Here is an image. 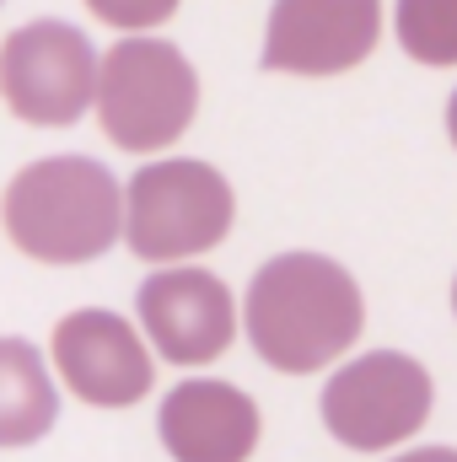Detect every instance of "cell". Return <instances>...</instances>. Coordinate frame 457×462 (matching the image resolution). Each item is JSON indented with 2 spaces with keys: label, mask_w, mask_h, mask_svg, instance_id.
<instances>
[{
  "label": "cell",
  "mask_w": 457,
  "mask_h": 462,
  "mask_svg": "<svg viewBox=\"0 0 457 462\" xmlns=\"http://www.w3.org/2000/svg\"><path fill=\"white\" fill-rule=\"evenodd\" d=\"M242 328L269 371L312 376L350 355V345L366 328V301L340 258L280 253L253 274L242 301Z\"/></svg>",
  "instance_id": "obj_1"
},
{
  "label": "cell",
  "mask_w": 457,
  "mask_h": 462,
  "mask_svg": "<svg viewBox=\"0 0 457 462\" xmlns=\"http://www.w3.org/2000/svg\"><path fill=\"white\" fill-rule=\"evenodd\" d=\"M5 236L38 263H92L124 236V189L98 156L27 162L0 199Z\"/></svg>",
  "instance_id": "obj_2"
},
{
  "label": "cell",
  "mask_w": 457,
  "mask_h": 462,
  "mask_svg": "<svg viewBox=\"0 0 457 462\" xmlns=\"http://www.w3.org/2000/svg\"><path fill=\"white\" fill-rule=\"evenodd\" d=\"M200 114V70L189 54L167 38L129 32L103 54L98 76V124L129 156L167 151L173 140L189 134Z\"/></svg>",
  "instance_id": "obj_3"
},
{
  "label": "cell",
  "mask_w": 457,
  "mask_h": 462,
  "mask_svg": "<svg viewBox=\"0 0 457 462\" xmlns=\"http://www.w3.org/2000/svg\"><path fill=\"white\" fill-rule=\"evenodd\" d=\"M237 194L227 172L200 156L145 162L124 189V242L145 263H183L227 242Z\"/></svg>",
  "instance_id": "obj_4"
},
{
  "label": "cell",
  "mask_w": 457,
  "mask_h": 462,
  "mask_svg": "<svg viewBox=\"0 0 457 462\" xmlns=\"http://www.w3.org/2000/svg\"><path fill=\"white\" fill-rule=\"evenodd\" d=\"M431 371L404 349H366L329 376L318 409L329 436L350 452H393L415 441L431 420Z\"/></svg>",
  "instance_id": "obj_5"
},
{
  "label": "cell",
  "mask_w": 457,
  "mask_h": 462,
  "mask_svg": "<svg viewBox=\"0 0 457 462\" xmlns=\"http://www.w3.org/2000/svg\"><path fill=\"white\" fill-rule=\"evenodd\" d=\"M103 60L70 22H22L0 43V97L33 129H70L98 103Z\"/></svg>",
  "instance_id": "obj_6"
},
{
  "label": "cell",
  "mask_w": 457,
  "mask_h": 462,
  "mask_svg": "<svg viewBox=\"0 0 457 462\" xmlns=\"http://www.w3.org/2000/svg\"><path fill=\"white\" fill-rule=\"evenodd\" d=\"M135 312L145 339L173 365H210L237 339V301L227 280L200 263H162L140 280Z\"/></svg>",
  "instance_id": "obj_7"
},
{
  "label": "cell",
  "mask_w": 457,
  "mask_h": 462,
  "mask_svg": "<svg viewBox=\"0 0 457 462\" xmlns=\"http://www.w3.org/2000/svg\"><path fill=\"white\" fill-rule=\"evenodd\" d=\"M382 0H275L258 65L275 76H344L371 60Z\"/></svg>",
  "instance_id": "obj_8"
},
{
  "label": "cell",
  "mask_w": 457,
  "mask_h": 462,
  "mask_svg": "<svg viewBox=\"0 0 457 462\" xmlns=\"http://www.w3.org/2000/svg\"><path fill=\"white\" fill-rule=\"evenodd\" d=\"M54 371L92 409H129L156 387L151 339L108 307H81L54 323Z\"/></svg>",
  "instance_id": "obj_9"
},
{
  "label": "cell",
  "mask_w": 457,
  "mask_h": 462,
  "mask_svg": "<svg viewBox=\"0 0 457 462\" xmlns=\"http://www.w3.org/2000/svg\"><path fill=\"white\" fill-rule=\"evenodd\" d=\"M156 436L173 462H247L258 452L264 414L237 382L189 376L167 387L156 409Z\"/></svg>",
  "instance_id": "obj_10"
},
{
  "label": "cell",
  "mask_w": 457,
  "mask_h": 462,
  "mask_svg": "<svg viewBox=\"0 0 457 462\" xmlns=\"http://www.w3.org/2000/svg\"><path fill=\"white\" fill-rule=\"evenodd\" d=\"M60 420V387L27 339H0V452L33 447Z\"/></svg>",
  "instance_id": "obj_11"
},
{
  "label": "cell",
  "mask_w": 457,
  "mask_h": 462,
  "mask_svg": "<svg viewBox=\"0 0 457 462\" xmlns=\"http://www.w3.org/2000/svg\"><path fill=\"white\" fill-rule=\"evenodd\" d=\"M398 49L420 65H457V0H393Z\"/></svg>",
  "instance_id": "obj_12"
},
{
  "label": "cell",
  "mask_w": 457,
  "mask_h": 462,
  "mask_svg": "<svg viewBox=\"0 0 457 462\" xmlns=\"http://www.w3.org/2000/svg\"><path fill=\"white\" fill-rule=\"evenodd\" d=\"M87 11L118 32H151L178 11V0H87Z\"/></svg>",
  "instance_id": "obj_13"
},
{
  "label": "cell",
  "mask_w": 457,
  "mask_h": 462,
  "mask_svg": "<svg viewBox=\"0 0 457 462\" xmlns=\"http://www.w3.org/2000/svg\"><path fill=\"white\" fill-rule=\"evenodd\" d=\"M393 462H457V447H415V452H404Z\"/></svg>",
  "instance_id": "obj_14"
},
{
  "label": "cell",
  "mask_w": 457,
  "mask_h": 462,
  "mask_svg": "<svg viewBox=\"0 0 457 462\" xmlns=\"http://www.w3.org/2000/svg\"><path fill=\"white\" fill-rule=\"evenodd\" d=\"M447 134H452V145H457V92H452V103H447Z\"/></svg>",
  "instance_id": "obj_15"
},
{
  "label": "cell",
  "mask_w": 457,
  "mask_h": 462,
  "mask_svg": "<svg viewBox=\"0 0 457 462\" xmlns=\"http://www.w3.org/2000/svg\"><path fill=\"white\" fill-rule=\"evenodd\" d=\"M452 312H457V280H452Z\"/></svg>",
  "instance_id": "obj_16"
}]
</instances>
